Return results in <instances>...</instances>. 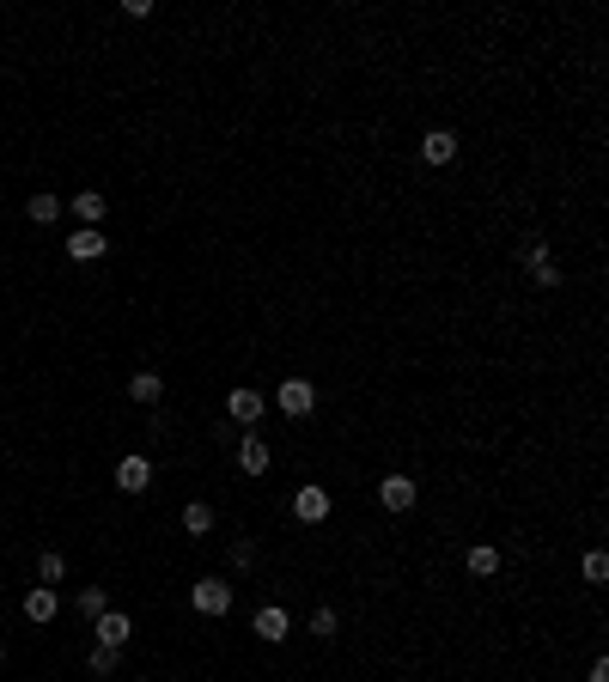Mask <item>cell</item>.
I'll return each instance as SVG.
<instances>
[{"mask_svg": "<svg viewBox=\"0 0 609 682\" xmlns=\"http://www.w3.org/2000/svg\"><path fill=\"white\" fill-rule=\"evenodd\" d=\"M335 609H317V616H311V634H317V640H335Z\"/></svg>", "mask_w": 609, "mask_h": 682, "instance_id": "23", "label": "cell"}, {"mask_svg": "<svg viewBox=\"0 0 609 682\" xmlns=\"http://www.w3.org/2000/svg\"><path fill=\"white\" fill-rule=\"evenodd\" d=\"M0 664H6V646H0Z\"/></svg>", "mask_w": 609, "mask_h": 682, "instance_id": "27", "label": "cell"}, {"mask_svg": "<svg viewBox=\"0 0 609 682\" xmlns=\"http://www.w3.org/2000/svg\"><path fill=\"white\" fill-rule=\"evenodd\" d=\"M414 500H421L414 476H384V482H378V506H384V512H414Z\"/></svg>", "mask_w": 609, "mask_h": 682, "instance_id": "3", "label": "cell"}, {"mask_svg": "<svg viewBox=\"0 0 609 682\" xmlns=\"http://www.w3.org/2000/svg\"><path fill=\"white\" fill-rule=\"evenodd\" d=\"M275 402H281V415H293V421H304V415L317 408V384H311V378H281V390H275Z\"/></svg>", "mask_w": 609, "mask_h": 682, "instance_id": "2", "label": "cell"}, {"mask_svg": "<svg viewBox=\"0 0 609 682\" xmlns=\"http://www.w3.org/2000/svg\"><path fill=\"white\" fill-rule=\"evenodd\" d=\"M591 682H609V658H597V664H591Z\"/></svg>", "mask_w": 609, "mask_h": 682, "instance_id": "26", "label": "cell"}, {"mask_svg": "<svg viewBox=\"0 0 609 682\" xmlns=\"http://www.w3.org/2000/svg\"><path fill=\"white\" fill-rule=\"evenodd\" d=\"M116 487L122 494H146V487H153V463H146L141 451H128V457L116 463Z\"/></svg>", "mask_w": 609, "mask_h": 682, "instance_id": "6", "label": "cell"}, {"mask_svg": "<svg viewBox=\"0 0 609 682\" xmlns=\"http://www.w3.org/2000/svg\"><path fill=\"white\" fill-rule=\"evenodd\" d=\"M183 530H189V537H207V530H214V506L189 500V506H183Z\"/></svg>", "mask_w": 609, "mask_h": 682, "instance_id": "16", "label": "cell"}, {"mask_svg": "<svg viewBox=\"0 0 609 682\" xmlns=\"http://www.w3.org/2000/svg\"><path fill=\"white\" fill-rule=\"evenodd\" d=\"M74 609H80V616H85V622H98V616H104V609H110V597H104V585H85V591H80V597H74Z\"/></svg>", "mask_w": 609, "mask_h": 682, "instance_id": "17", "label": "cell"}, {"mask_svg": "<svg viewBox=\"0 0 609 682\" xmlns=\"http://www.w3.org/2000/svg\"><path fill=\"white\" fill-rule=\"evenodd\" d=\"M464 567L475 573V579H494V573H500V548H494V542H475V548L464 555Z\"/></svg>", "mask_w": 609, "mask_h": 682, "instance_id": "14", "label": "cell"}, {"mask_svg": "<svg viewBox=\"0 0 609 682\" xmlns=\"http://www.w3.org/2000/svg\"><path fill=\"white\" fill-rule=\"evenodd\" d=\"M250 627H256V640H268V646H281V640H286V634H293V616H286L281 603H263V609H256V622H250Z\"/></svg>", "mask_w": 609, "mask_h": 682, "instance_id": "7", "label": "cell"}, {"mask_svg": "<svg viewBox=\"0 0 609 682\" xmlns=\"http://www.w3.org/2000/svg\"><path fill=\"white\" fill-rule=\"evenodd\" d=\"M293 518L299 524H324L329 518V487H317V482L299 487V494H293Z\"/></svg>", "mask_w": 609, "mask_h": 682, "instance_id": "8", "label": "cell"}, {"mask_svg": "<svg viewBox=\"0 0 609 682\" xmlns=\"http://www.w3.org/2000/svg\"><path fill=\"white\" fill-rule=\"evenodd\" d=\"M256 567V542L244 537V542H232V573H250Z\"/></svg>", "mask_w": 609, "mask_h": 682, "instance_id": "22", "label": "cell"}, {"mask_svg": "<svg viewBox=\"0 0 609 682\" xmlns=\"http://www.w3.org/2000/svg\"><path fill=\"white\" fill-rule=\"evenodd\" d=\"M92 634H98V646H110V652H122V646L135 640V616H122V609H104L98 622H92Z\"/></svg>", "mask_w": 609, "mask_h": 682, "instance_id": "4", "label": "cell"}, {"mask_svg": "<svg viewBox=\"0 0 609 682\" xmlns=\"http://www.w3.org/2000/svg\"><path fill=\"white\" fill-rule=\"evenodd\" d=\"M232 591H238V585L214 573V579H195L189 603H195V616H232Z\"/></svg>", "mask_w": 609, "mask_h": 682, "instance_id": "1", "label": "cell"}, {"mask_svg": "<svg viewBox=\"0 0 609 682\" xmlns=\"http://www.w3.org/2000/svg\"><path fill=\"white\" fill-rule=\"evenodd\" d=\"M268 463H275L268 439H256V433H250V439H238V469H244V476H263Z\"/></svg>", "mask_w": 609, "mask_h": 682, "instance_id": "13", "label": "cell"}, {"mask_svg": "<svg viewBox=\"0 0 609 682\" xmlns=\"http://www.w3.org/2000/svg\"><path fill=\"white\" fill-rule=\"evenodd\" d=\"M457 159V135L451 128H426L421 135V165H451Z\"/></svg>", "mask_w": 609, "mask_h": 682, "instance_id": "11", "label": "cell"}, {"mask_svg": "<svg viewBox=\"0 0 609 682\" xmlns=\"http://www.w3.org/2000/svg\"><path fill=\"white\" fill-rule=\"evenodd\" d=\"M25 214H31L37 226H55L61 220V196H31L25 201Z\"/></svg>", "mask_w": 609, "mask_h": 682, "instance_id": "18", "label": "cell"}, {"mask_svg": "<svg viewBox=\"0 0 609 682\" xmlns=\"http://www.w3.org/2000/svg\"><path fill=\"white\" fill-rule=\"evenodd\" d=\"M61 616V597H55V585H31V591H25V622H55Z\"/></svg>", "mask_w": 609, "mask_h": 682, "instance_id": "9", "label": "cell"}, {"mask_svg": "<svg viewBox=\"0 0 609 682\" xmlns=\"http://www.w3.org/2000/svg\"><path fill=\"white\" fill-rule=\"evenodd\" d=\"M128 396L141 402V408H153V402L165 396V378L159 372H135V378H128Z\"/></svg>", "mask_w": 609, "mask_h": 682, "instance_id": "15", "label": "cell"}, {"mask_svg": "<svg viewBox=\"0 0 609 682\" xmlns=\"http://www.w3.org/2000/svg\"><path fill=\"white\" fill-rule=\"evenodd\" d=\"M104 250H110V238H104L98 226H80V232H67V256H74V262H98Z\"/></svg>", "mask_w": 609, "mask_h": 682, "instance_id": "10", "label": "cell"}, {"mask_svg": "<svg viewBox=\"0 0 609 682\" xmlns=\"http://www.w3.org/2000/svg\"><path fill=\"white\" fill-rule=\"evenodd\" d=\"M579 573H585V585H609V555H604V548H591Z\"/></svg>", "mask_w": 609, "mask_h": 682, "instance_id": "20", "label": "cell"}, {"mask_svg": "<svg viewBox=\"0 0 609 682\" xmlns=\"http://www.w3.org/2000/svg\"><path fill=\"white\" fill-rule=\"evenodd\" d=\"M61 573H67V561H61L55 548H43V555H37V579L43 585H61Z\"/></svg>", "mask_w": 609, "mask_h": 682, "instance_id": "19", "label": "cell"}, {"mask_svg": "<svg viewBox=\"0 0 609 682\" xmlns=\"http://www.w3.org/2000/svg\"><path fill=\"white\" fill-rule=\"evenodd\" d=\"M92 670L110 677V670H116V652H110V646H92Z\"/></svg>", "mask_w": 609, "mask_h": 682, "instance_id": "24", "label": "cell"}, {"mask_svg": "<svg viewBox=\"0 0 609 682\" xmlns=\"http://www.w3.org/2000/svg\"><path fill=\"white\" fill-rule=\"evenodd\" d=\"M225 415H232L238 426H256L268 415V396L263 390H232V396H225Z\"/></svg>", "mask_w": 609, "mask_h": 682, "instance_id": "5", "label": "cell"}, {"mask_svg": "<svg viewBox=\"0 0 609 682\" xmlns=\"http://www.w3.org/2000/svg\"><path fill=\"white\" fill-rule=\"evenodd\" d=\"M530 275H536V286H561V268H554V262H543V268H530Z\"/></svg>", "mask_w": 609, "mask_h": 682, "instance_id": "25", "label": "cell"}, {"mask_svg": "<svg viewBox=\"0 0 609 682\" xmlns=\"http://www.w3.org/2000/svg\"><path fill=\"white\" fill-rule=\"evenodd\" d=\"M61 214H74L80 226H98V220H104V196H98V189H80V196H61Z\"/></svg>", "mask_w": 609, "mask_h": 682, "instance_id": "12", "label": "cell"}, {"mask_svg": "<svg viewBox=\"0 0 609 682\" xmlns=\"http://www.w3.org/2000/svg\"><path fill=\"white\" fill-rule=\"evenodd\" d=\"M518 262H524V268H543V262H548V244H543V238H524V244H518Z\"/></svg>", "mask_w": 609, "mask_h": 682, "instance_id": "21", "label": "cell"}]
</instances>
